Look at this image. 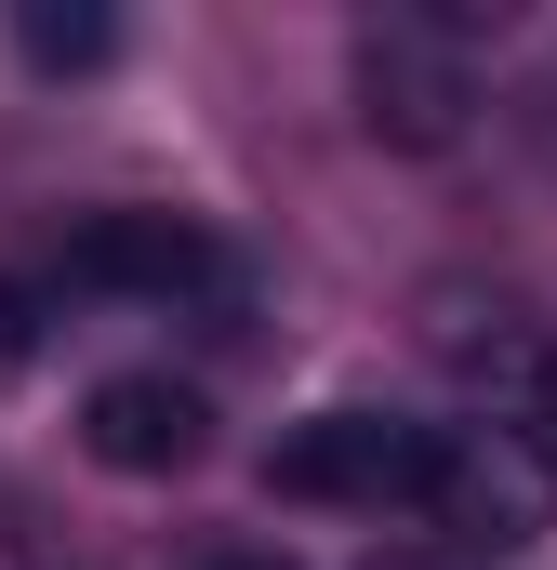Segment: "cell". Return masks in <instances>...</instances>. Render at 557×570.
Returning a JSON list of instances; mask_svg holds the SVG:
<instances>
[{
    "instance_id": "obj_1",
    "label": "cell",
    "mask_w": 557,
    "mask_h": 570,
    "mask_svg": "<svg viewBox=\"0 0 557 570\" xmlns=\"http://www.w3.org/2000/svg\"><path fill=\"white\" fill-rule=\"evenodd\" d=\"M424 518L451 531V558H518L531 531H557V451L531 425H438Z\"/></svg>"
},
{
    "instance_id": "obj_2",
    "label": "cell",
    "mask_w": 557,
    "mask_h": 570,
    "mask_svg": "<svg viewBox=\"0 0 557 570\" xmlns=\"http://www.w3.org/2000/svg\"><path fill=\"white\" fill-rule=\"evenodd\" d=\"M424 478H438V425H399V412H305V425H278L266 451V491L292 504H424Z\"/></svg>"
},
{
    "instance_id": "obj_3",
    "label": "cell",
    "mask_w": 557,
    "mask_h": 570,
    "mask_svg": "<svg viewBox=\"0 0 557 570\" xmlns=\"http://www.w3.org/2000/svg\"><path fill=\"white\" fill-rule=\"evenodd\" d=\"M80 451H94L107 478H186V464L213 451V412H199V385H173V372H107V385L80 399Z\"/></svg>"
},
{
    "instance_id": "obj_4",
    "label": "cell",
    "mask_w": 557,
    "mask_h": 570,
    "mask_svg": "<svg viewBox=\"0 0 557 570\" xmlns=\"http://www.w3.org/2000/svg\"><path fill=\"white\" fill-rule=\"evenodd\" d=\"M67 279L173 305V292H213V279H226V253H213L186 213H94V226H67Z\"/></svg>"
},
{
    "instance_id": "obj_5",
    "label": "cell",
    "mask_w": 557,
    "mask_h": 570,
    "mask_svg": "<svg viewBox=\"0 0 557 570\" xmlns=\"http://www.w3.org/2000/svg\"><path fill=\"white\" fill-rule=\"evenodd\" d=\"M359 94H372V134L451 146V120H465V53H451L424 13H385V27L359 40Z\"/></svg>"
},
{
    "instance_id": "obj_6",
    "label": "cell",
    "mask_w": 557,
    "mask_h": 570,
    "mask_svg": "<svg viewBox=\"0 0 557 570\" xmlns=\"http://www.w3.org/2000/svg\"><path fill=\"white\" fill-rule=\"evenodd\" d=\"M13 40H27V67H53V80H67V67H107V40H120V27H107L94 0H27V13H13Z\"/></svg>"
},
{
    "instance_id": "obj_7",
    "label": "cell",
    "mask_w": 557,
    "mask_h": 570,
    "mask_svg": "<svg viewBox=\"0 0 557 570\" xmlns=\"http://www.w3.org/2000/svg\"><path fill=\"white\" fill-rule=\"evenodd\" d=\"M186 570H292V558H278V544H199Z\"/></svg>"
},
{
    "instance_id": "obj_8",
    "label": "cell",
    "mask_w": 557,
    "mask_h": 570,
    "mask_svg": "<svg viewBox=\"0 0 557 570\" xmlns=\"http://www.w3.org/2000/svg\"><path fill=\"white\" fill-rule=\"evenodd\" d=\"M13 345H27V305H13V292H0V358H13Z\"/></svg>"
},
{
    "instance_id": "obj_9",
    "label": "cell",
    "mask_w": 557,
    "mask_h": 570,
    "mask_svg": "<svg viewBox=\"0 0 557 570\" xmlns=\"http://www.w3.org/2000/svg\"><path fill=\"white\" fill-rule=\"evenodd\" d=\"M545 425H557V345H545Z\"/></svg>"
},
{
    "instance_id": "obj_10",
    "label": "cell",
    "mask_w": 557,
    "mask_h": 570,
    "mask_svg": "<svg viewBox=\"0 0 557 570\" xmlns=\"http://www.w3.org/2000/svg\"><path fill=\"white\" fill-rule=\"evenodd\" d=\"M372 570H424V558H372Z\"/></svg>"
}]
</instances>
